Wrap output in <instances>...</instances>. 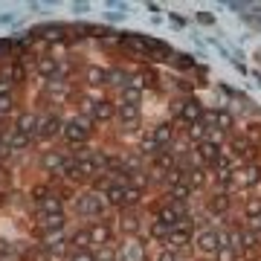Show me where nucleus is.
Returning <instances> with one entry per match:
<instances>
[{"label":"nucleus","instance_id":"nucleus-1","mask_svg":"<svg viewBox=\"0 0 261 261\" xmlns=\"http://www.w3.org/2000/svg\"><path fill=\"white\" fill-rule=\"evenodd\" d=\"M105 209H108L105 197L96 195L93 189H82V192H75V197H73V212H75V218H82L84 224L102 221Z\"/></svg>","mask_w":261,"mask_h":261},{"label":"nucleus","instance_id":"nucleus-2","mask_svg":"<svg viewBox=\"0 0 261 261\" xmlns=\"http://www.w3.org/2000/svg\"><path fill=\"white\" fill-rule=\"evenodd\" d=\"M90 137H93V119H90V116H73V119H64L61 140H64L70 148H82V145H87Z\"/></svg>","mask_w":261,"mask_h":261},{"label":"nucleus","instance_id":"nucleus-3","mask_svg":"<svg viewBox=\"0 0 261 261\" xmlns=\"http://www.w3.org/2000/svg\"><path fill=\"white\" fill-rule=\"evenodd\" d=\"M70 163H73V154L70 151H58V148H49L38 157L41 171H47L49 177H64V171L70 168Z\"/></svg>","mask_w":261,"mask_h":261},{"label":"nucleus","instance_id":"nucleus-4","mask_svg":"<svg viewBox=\"0 0 261 261\" xmlns=\"http://www.w3.org/2000/svg\"><path fill=\"white\" fill-rule=\"evenodd\" d=\"M29 38H41L44 44H67L70 27H64V23H41V27L29 32Z\"/></svg>","mask_w":261,"mask_h":261},{"label":"nucleus","instance_id":"nucleus-5","mask_svg":"<svg viewBox=\"0 0 261 261\" xmlns=\"http://www.w3.org/2000/svg\"><path fill=\"white\" fill-rule=\"evenodd\" d=\"M116 224H111V221H93V224H87V232H90V241H93V247L99 250V247H113V241H116V229H113Z\"/></svg>","mask_w":261,"mask_h":261},{"label":"nucleus","instance_id":"nucleus-6","mask_svg":"<svg viewBox=\"0 0 261 261\" xmlns=\"http://www.w3.org/2000/svg\"><path fill=\"white\" fill-rule=\"evenodd\" d=\"M195 250L200 252V255H212L221 250V232H215V229H197L195 232Z\"/></svg>","mask_w":261,"mask_h":261},{"label":"nucleus","instance_id":"nucleus-7","mask_svg":"<svg viewBox=\"0 0 261 261\" xmlns=\"http://www.w3.org/2000/svg\"><path fill=\"white\" fill-rule=\"evenodd\" d=\"M61 130H64V119L58 116V113H44L41 116V125H38V137L35 140H56V137H61Z\"/></svg>","mask_w":261,"mask_h":261},{"label":"nucleus","instance_id":"nucleus-8","mask_svg":"<svg viewBox=\"0 0 261 261\" xmlns=\"http://www.w3.org/2000/svg\"><path fill=\"white\" fill-rule=\"evenodd\" d=\"M203 113H206L203 105L197 102L195 96H189V99L180 102V116H177V119L189 128V125H195V122H203Z\"/></svg>","mask_w":261,"mask_h":261},{"label":"nucleus","instance_id":"nucleus-9","mask_svg":"<svg viewBox=\"0 0 261 261\" xmlns=\"http://www.w3.org/2000/svg\"><path fill=\"white\" fill-rule=\"evenodd\" d=\"M116 226H119V232L125 235V238H137L140 229H142V221L134 209H122L119 218H116Z\"/></svg>","mask_w":261,"mask_h":261},{"label":"nucleus","instance_id":"nucleus-10","mask_svg":"<svg viewBox=\"0 0 261 261\" xmlns=\"http://www.w3.org/2000/svg\"><path fill=\"white\" fill-rule=\"evenodd\" d=\"M116 122H119V128L125 130V134H130V130H140V125H142V111H140V108H128V105H119Z\"/></svg>","mask_w":261,"mask_h":261},{"label":"nucleus","instance_id":"nucleus-11","mask_svg":"<svg viewBox=\"0 0 261 261\" xmlns=\"http://www.w3.org/2000/svg\"><path fill=\"white\" fill-rule=\"evenodd\" d=\"M119 261H148V252H145V244L140 238H125L119 247Z\"/></svg>","mask_w":261,"mask_h":261},{"label":"nucleus","instance_id":"nucleus-12","mask_svg":"<svg viewBox=\"0 0 261 261\" xmlns=\"http://www.w3.org/2000/svg\"><path fill=\"white\" fill-rule=\"evenodd\" d=\"M38 125H41V113H35V111H23V113H18V119H15V125H12V128L35 140V137H38Z\"/></svg>","mask_w":261,"mask_h":261},{"label":"nucleus","instance_id":"nucleus-13","mask_svg":"<svg viewBox=\"0 0 261 261\" xmlns=\"http://www.w3.org/2000/svg\"><path fill=\"white\" fill-rule=\"evenodd\" d=\"M151 166H154V171H157V177H163V174H168V171H174L180 163H177V154H174L171 148H163V151H157V157H151Z\"/></svg>","mask_w":261,"mask_h":261},{"label":"nucleus","instance_id":"nucleus-14","mask_svg":"<svg viewBox=\"0 0 261 261\" xmlns=\"http://www.w3.org/2000/svg\"><path fill=\"white\" fill-rule=\"evenodd\" d=\"M35 73L41 79H47V82H56L58 75H61V61H56L53 56H38L35 58Z\"/></svg>","mask_w":261,"mask_h":261},{"label":"nucleus","instance_id":"nucleus-15","mask_svg":"<svg viewBox=\"0 0 261 261\" xmlns=\"http://www.w3.org/2000/svg\"><path fill=\"white\" fill-rule=\"evenodd\" d=\"M145 44H148V56L157 61V64H171L174 61V49L168 47L166 41H154V38H145Z\"/></svg>","mask_w":261,"mask_h":261},{"label":"nucleus","instance_id":"nucleus-16","mask_svg":"<svg viewBox=\"0 0 261 261\" xmlns=\"http://www.w3.org/2000/svg\"><path fill=\"white\" fill-rule=\"evenodd\" d=\"M192 154H195V157H200L203 163H209V166H215L218 160L224 157V151H221V145H218L215 140H203V142H197Z\"/></svg>","mask_w":261,"mask_h":261},{"label":"nucleus","instance_id":"nucleus-17","mask_svg":"<svg viewBox=\"0 0 261 261\" xmlns=\"http://www.w3.org/2000/svg\"><path fill=\"white\" fill-rule=\"evenodd\" d=\"M116 113H119V105L113 102V99H99V102H96V111H93V116H90V119L99 122V125H108V122L116 119Z\"/></svg>","mask_w":261,"mask_h":261},{"label":"nucleus","instance_id":"nucleus-18","mask_svg":"<svg viewBox=\"0 0 261 261\" xmlns=\"http://www.w3.org/2000/svg\"><path fill=\"white\" fill-rule=\"evenodd\" d=\"M38 226H41V232H58V229H67V226H70V215L67 212L41 215V218H38Z\"/></svg>","mask_w":261,"mask_h":261},{"label":"nucleus","instance_id":"nucleus-19","mask_svg":"<svg viewBox=\"0 0 261 261\" xmlns=\"http://www.w3.org/2000/svg\"><path fill=\"white\" fill-rule=\"evenodd\" d=\"M84 84L90 90H99V87H108V70L99 64H87L84 67Z\"/></svg>","mask_w":261,"mask_h":261},{"label":"nucleus","instance_id":"nucleus-20","mask_svg":"<svg viewBox=\"0 0 261 261\" xmlns=\"http://www.w3.org/2000/svg\"><path fill=\"white\" fill-rule=\"evenodd\" d=\"M189 244H195V232H186V229H171L163 247L180 252V250H189Z\"/></svg>","mask_w":261,"mask_h":261},{"label":"nucleus","instance_id":"nucleus-21","mask_svg":"<svg viewBox=\"0 0 261 261\" xmlns=\"http://www.w3.org/2000/svg\"><path fill=\"white\" fill-rule=\"evenodd\" d=\"M130 82L137 84V87H142V90H160V73L154 67H142Z\"/></svg>","mask_w":261,"mask_h":261},{"label":"nucleus","instance_id":"nucleus-22","mask_svg":"<svg viewBox=\"0 0 261 261\" xmlns=\"http://www.w3.org/2000/svg\"><path fill=\"white\" fill-rule=\"evenodd\" d=\"M44 93L49 96V99H53V102L56 105H64V102H70V99H73V87H70V84H61V82H49L47 87H44Z\"/></svg>","mask_w":261,"mask_h":261},{"label":"nucleus","instance_id":"nucleus-23","mask_svg":"<svg viewBox=\"0 0 261 261\" xmlns=\"http://www.w3.org/2000/svg\"><path fill=\"white\" fill-rule=\"evenodd\" d=\"M93 241H90V232H87V224L75 226L70 232V252H82V250H90Z\"/></svg>","mask_w":261,"mask_h":261},{"label":"nucleus","instance_id":"nucleus-24","mask_svg":"<svg viewBox=\"0 0 261 261\" xmlns=\"http://www.w3.org/2000/svg\"><path fill=\"white\" fill-rule=\"evenodd\" d=\"M105 203H108V209H125V186L122 183H111L108 186V192H105Z\"/></svg>","mask_w":261,"mask_h":261},{"label":"nucleus","instance_id":"nucleus-25","mask_svg":"<svg viewBox=\"0 0 261 261\" xmlns=\"http://www.w3.org/2000/svg\"><path fill=\"white\" fill-rule=\"evenodd\" d=\"M151 134H154V140L160 142V148H171V145H174V125H171V122H160V125H154Z\"/></svg>","mask_w":261,"mask_h":261},{"label":"nucleus","instance_id":"nucleus-26","mask_svg":"<svg viewBox=\"0 0 261 261\" xmlns=\"http://www.w3.org/2000/svg\"><path fill=\"white\" fill-rule=\"evenodd\" d=\"M64 203H67V200L56 192L53 197H47V200H41V203L35 206V209H38V218H41V215H58V212H67V206H64Z\"/></svg>","mask_w":261,"mask_h":261},{"label":"nucleus","instance_id":"nucleus-27","mask_svg":"<svg viewBox=\"0 0 261 261\" xmlns=\"http://www.w3.org/2000/svg\"><path fill=\"white\" fill-rule=\"evenodd\" d=\"M229 206H232L229 195H226V192H218V195H212V200L206 203V212L209 215H226L229 212Z\"/></svg>","mask_w":261,"mask_h":261},{"label":"nucleus","instance_id":"nucleus-28","mask_svg":"<svg viewBox=\"0 0 261 261\" xmlns=\"http://www.w3.org/2000/svg\"><path fill=\"white\" fill-rule=\"evenodd\" d=\"M130 79H134V75H128L122 67H111V70H108V87H116L119 93L130 84Z\"/></svg>","mask_w":261,"mask_h":261},{"label":"nucleus","instance_id":"nucleus-29","mask_svg":"<svg viewBox=\"0 0 261 261\" xmlns=\"http://www.w3.org/2000/svg\"><path fill=\"white\" fill-rule=\"evenodd\" d=\"M142 102V87H137V84L130 82L125 90L119 93V105H128V108H140Z\"/></svg>","mask_w":261,"mask_h":261},{"label":"nucleus","instance_id":"nucleus-30","mask_svg":"<svg viewBox=\"0 0 261 261\" xmlns=\"http://www.w3.org/2000/svg\"><path fill=\"white\" fill-rule=\"evenodd\" d=\"M186 183L192 186V192H195V189H203L206 183H209V174H206V168H203V166H192V168L186 171Z\"/></svg>","mask_w":261,"mask_h":261},{"label":"nucleus","instance_id":"nucleus-31","mask_svg":"<svg viewBox=\"0 0 261 261\" xmlns=\"http://www.w3.org/2000/svg\"><path fill=\"white\" fill-rule=\"evenodd\" d=\"M189 197H192V186H189L186 180L168 186V200H171V203H189Z\"/></svg>","mask_w":261,"mask_h":261},{"label":"nucleus","instance_id":"nucleus-32","mask_svg":"<svg viewBox=\"0 0 261 261\" xmlns=\"http://www.w3.org/2000/svg\"><path fill=\"white\" fill-rule=\"evenodd\" d=\"M6 145H9V151L15 154V151L29 148V145H32V137H27V134H20V130L12 128V130H9V137H6Z\"/></svg>","mask_w":261,"mask_h":261},{"label":"nucleus","instance_id":"nucleus-33","mask_svg":"<svg viewBox=\"0 0 261 261\" xmlns=\"http://www.w3.org/2000/svg\"><path fill=\"white\" fill-rule=\"evenodd\" d=\"M56 195V189H53V183H35V186L29 189V200L32 203H41V200H47V197H53Z\"/></svg>","mask_w":261,"mask_h":261},{"label":"nucleus","instance_id":"nucleus-34","mask_svg":"<svg viewBox=\"0 0 261 261\" xmlns=\"http://www.w3.org/2000/svg\"><path fill=\"white\" fill-rule=\"evenodd\" d=\"M157 151H163L160 148V142L154 140V134H142V140H140V154L142 157H157Z\"/></svg>","mask_w":261,"mask_h":261},{"label":"nucleus","instance_id":"nucleus-35","mask_svg":"<svg viewBox=\"0 0 261 261\" xmlns=\"http://www.w3.org/2000/svg\"><path fill=\"white\" fill-rule=\"evenodd\" d=\"M238 177H241V183H244V186H255V183H261V166L250 163V166L244 168V171L238 174Z\"/></svg>","mask_w":261,"mask_h":261},{"label":"nucleus","instance_id":"nucleus-36","mask_svg":"<svg viewBox=\"0 0 261 261\" xmlns=\"http://www.w3.org/2000/svg\"><path fill=\"white\" fill-rule=\"evenodd\" d=\"M142 197H145V192H140L137 186H125V209H137V206L142 203Z\"/></svg>","mask_w":261,"mask_h":261},{"label":"nucleus","instance_id":"nucleus-37","mask_svg":"<svg viewBox=\"0 0 261 261\" xmlns=\"http://www.w3.org/2000/svg\"><path fill=\"white\" fill-rule=\"evenodd\" d=\"M171 70H177V73H189V70H195V58L186 56V53H177L174 61H171Z\"/></svg>","mask_w":261,"mask_h":261},{"label":"nucleus","instance_id":"nucleus-38","mask_svg":"<svg viewBox=\"0 0 261 261\" xmlns=\"http://www.w3.org/2000/svg\"><path fill=\"white\" fill-rule=\"evenodd\" d=\"M229 128H232V113L215 108V130L221 134V130H229Z\"/></svg>","mask_w":261,"mask_h":261},{"label":"nucleus","instance_id":"nucleus-39","mask_svg":"<svg viewBox=\"0 0 261 261\" xmlns=\"http://www.w3.org/2000/svg\"><path fill=\"white\" fill-rule=\"evenodd\" d=\"M229 154H235V157H250V140L247 137H235L229 142Z\"/></svg>","mask_w":261,"mask_h":261},{"label":"nucleus","instance_id":"nucleus-40","mask_svg":"<svg viewBox=\"0 0 261 261\" xmlns=\"http://www.w3.org/2000/svg\"><path fill=\"white\" fill-rule=\"evenodd\" d=\"M9 79L15 84H20L23 79H27V64H23V58H15L12 61V67H9Z\"/></svg>","mask_w":261,"mask_h":261},{"label":"nucleus","instance_id":"nucleus-41","mask_svg":"<svg viewBox=\"0 0 261 261\" xmlns=\"http://www.w3.org/2000/svg\"><path fill=\"white\" fill-rule=\"evenodd\" d=\"M168 232H171V229H168V226H163L160 221H151V224H148V235L154 238V241H160V244H166Z\"/></svg>","mask_w":261,"mask_h":261},{"label":"nucleus","instance_id":"nucleus-42","mask_svg":"<svg viewBox=\"0 0 261 261\" xmlns=\"http://www.w3.org/2000/svg\"><path fill=\"white\" fill-rule=\"evenodd\" d=\"M189 137H192V140H195V145H197V142L209 140V128H206L203 122H195V125H189Z\"/></svg>","mask_w":261,"mask_h":261},{"label":"nucleus","instance_id":"nucleus-43","mask_svg":"<svg viewBox=\"0 0 261 261\" xmlns=\"http://www.w3.org/2000/svg\"><path fill=\"white\" fill-rule=\"evenodd\" d=\"M6 41H9L12 56H20V53H27V47H29V35L27 38H6Z\"/></svg>","mask_w":261,"mask_h":261},{"label":"nucleus","instance_id":"nucleus-44","mask_svg":"<svg viewBox=\"0 0 261 261\" xmlns=\"http://www.w3.org/2000/svg\"><path fill=\"white\" fill-rule=\"evenodd\" d=\"M96 261H119V250H113V247H99L93 250Z\"/></svg>","mask_w":261,"mask_h":261},{"label":"nucleus","instance_id":"nucleus-45","mask_svg":"<svg viewBox=\"0 0 261 261\" xmlns=\"http://www.w3.org/2000/svg\"><path fill=\"white\" fill-rule=\"evenodd\" d=\"M12 111H15V93L0 96V119H3V116H9Z\"/></svg>","mask_w":261,"mask_h":261},{"label":"nucleus","instance_id":"nucleus-46","mask_svg":"<svg viewBox=\"0 0 261 261\" xmlns=\"http://www.w3.org/2000/svg\"><path fill=\"white\" fill-rule=\"evenodd\" d=\"M130 186H137L140 192H145V189L151 186V177L145 171H137V174H130Z\"/></svg>","mask_w":261,"mask_h":261},{"label":"nucleus","instance_id":"nucleus-47","mask_svg":"<svg viewBox=\"0 0 261 261\" xmlns=\"http://www.w3.org/2000/svg\"><path fill=\"white\" fill-rule=\"evenodd\" d=\"M235 258H238V252L229 244H221V250L215 252V261H235Z\"/></svg>","mask_w":261,"mask_h":261},{"label":"nucleus","instance_id":"nucleus-48","mask_svg":"<svg viewBox=\"0 0 261 261\" xmlns=\"http://www.w3.org/2000/svg\"><path fill=\"white\" fill-rule=\"evenodd\" d=\"M111 27H99V23H93L90 27V38H96V41H105V38H111Z\"/></svg>","mask_w":261,"mask_h":261},{"label":"nucleus","instance_id":"nucleus-49","mask_svg":"<svg viewBox=\"0 0 261 261\" xmlns=\"http://www.w3.org/2000/svg\"><path fill=\"white\" fill-rule=\"evenodd\" d=\"M67 261H96V255H93V250H82V252H70Z\"/></svg>","mask_w":261,"mask_h":261},{"label":"nucleus","instance_id":"nucleus-50","mask_svg":"<svg viewBox=\"0 0 261 261\" xmlns=\"http://www.w3.org/2000/svg\"><path fill=\"white\" fill-rule=\"evenodd\" d=\"M157 261H180V252L168 250V247H163V250L157 252Z\"/></svg>","mask_w":261,"mask_h":261},{"label":"nucleus","instance_id":"nucleus-51","mask_svg":"<svg viewBox=\"0 0 261 261\" xmlns=\"http://www.w3.org/2000/svg\"><path fill=\"white\" fill-rule=\"evenodd\" d=\"M6 93H15V82H12L9 75L0 79V96H6Z\"/></svg>","mask_w":261,"mask_h":261},{"label":"nucleus","instance_id":"nucleus-52","mask_svg":"<svg viewBox=\"0 0 261 261\" xmlns=\"http://www.w3.org/2000/svg\"><path fill=\"white\" fill-rule=\"evenodd\" d=\"M9 255H12V241L0 238V258H9Z\"/></svg>","mask_w":261,"mask_h":261},{"label":"nucleus","instance_id":"nucleus-53","mask_svg":"<svg viewBox=\"0 0 261 261\" xmlns=\"http://www.w3.org/2000/svg\"><path fill=\"white\" fill-rule=\"evenodd\" d=\"M247 215H261V200H250L247 203Z\"/></svg>","mask_w":261,"mask_h":261},{"label":"nucleus","instance_id":"nucleus-54","mask_svg":"<svg viewBox=\"0 0 261 261\" xmlns=\"http://www.w3.org/2000/svg\"><path fill=\"white\" fill-rule=\"evenodd\" d=\"M197 20H200V23H212V15H209V12H200V15H197Z\"/></svg>","mask_w":261,"mask_h":261},{"label":"nucleus","instance_id":"nucleus-55","mask_svg":"<svg viewBox=\"0 0 261 261\" xmlns=\"http://www.w3.org/2000/svg\"><path fill=\"white\" fill-rule=\"evenodd\" d=\"M9 56V41H0V58Z\"/></svg>","mask_w":261,"mask_h":261},{"label":"nucleus","instance_id":"nucleus-56","mask_svg":"<svg viewBox=\"0 0 261 261\" xmlns=\"http://www.w3.org/2000/svg\"><path fill=\"white\" fill-rule=\"evenodd\" d=\"M6 137H9V134H6V130L0 128V148H3V145H6Z\"/></svg>","mask_w":261,"mask_h":261},{"label":"nucleus","instance_id":"nucleus-57","mask_svg":"<svg viewBox=\"0 0 261 261\" xmlns=\"http://www.w3.org/2000/svg\"><path fill=\"white\" fill-rule=\"evenodd\" d=\"M258 229H261V221H258Z\"/></svg>","mask_w":261,"mask_h":261},{"label":"nucleus","instance_id":"nucleus-58","mask_svg":"<svg viewBox=\"0 0 261 261\" xmlns=\"http://www.w3.org/2000/svg\"><path fill=\"white\" fill-rule=\"evenodd\" d=\"M0 177H3V174H0Z\"/></svg>","mask_w":261,"mask_h":261},{"label":"nucleus","instance_id":"nucleus-59","mask_svg":"<svg viewBox=\"0 0 261 261\" xmlns=\"http://www.w3.org/2000/svg\"><path fill=\"white\" fill-rule=\"evenodd\" d=\"M180 261H183V258H180Z\"/></svg>","mask_w":261,"mask_h":261}]
</instances>
